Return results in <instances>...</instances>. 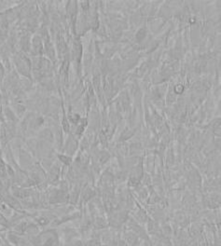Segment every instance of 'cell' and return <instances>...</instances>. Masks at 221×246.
<instances>
[]
</instances>
